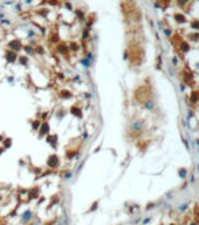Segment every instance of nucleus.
<instances>
[{
    "label": "nucleus",
    "mask_w": 199,
    "mask_h": 225,
    "mask_svg": "<svg viewBox=\"0 0 199 225\" xmlns=\"http://www.w3.org/2000/svg\"><path fill=\"white\" fill-rule=\"evenodd\" d=\"M67 224H68V219H67V218H63L58 225H67Z\"/></svg>",
    "instance_id": "2"
},
{
    "label": "nucleus",
    "mask_w": 199,
    "mask_h": 225,
    "mask_svg": "<svg viewBox=\"0 0 199 225\" xmlns=\"http://www.w3.org/2000/svg\"><path fill=\"white\" fill-rule=\"evenodd\" d=\"M31 216H32V212H31V211H26V212L22 215L21 219H22L23 222H27V221H29V219H31Z\"/></svg>",
    "instance_id": "1"
}]
</instances>
